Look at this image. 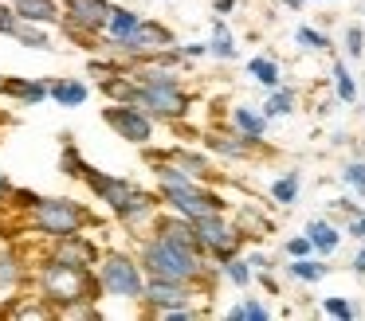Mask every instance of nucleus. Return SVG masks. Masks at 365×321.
<instances>
[{
  "instance_id": "1",
  "label": "nucleus",
  "mask_w": 365,
  "mask_h": 321,
  "mask_svg": "<svg viewBox=\"0 0 365 321\" xmlns=\"http://www.w3.org/2000/svg\"><path fill=\"white\" fill-rule=\"evenodd\" d=\"M134 251H138V258H142L145 274H153V278L192 282V286H200L205 294H212L216 282L224 278L220 266H216L212 258L205 255V251L181 247V243L161 239V235H153V231H142V235H138Z\"/></svg>"
},
{
  "instance_id": "2",
  "label": "nucleus",
  "mask_w": 365,
  "mask_h": 321,
  "mask_svg": "<svg viewBox=\"0 0 365 321\" xmlns=\"http://www.w3.org/2000/svg\"><path fill=\"white\" fill-rule=\"evenodd\" d=\"M32 286L40 290L51 305H56L59 317H71L79 305L103 302V298H106L103 294V282H98L95 270L67 266V263H59L56 255H48V251H40V255L32 258Z\"/></svg>"
},
{
  "instance_id": "3",
  "label": "nucleus",
  "mask_w": 365,
  "mask_h": 321,
  "mask_svg": "<svg viewBox=\"0 0 365 321\" xmlns=\"http://www.w3.org/2000/svg\"><path fill=\"white\" fill-rule=\"evenodd\" d=\"M24 223L36 239H63V235H79L98 227V216L75 196H40L32 208L24 211Z\"/></svg>"
},
{
  "instance_id": "4",
  "label": "nucleus",
  "mask_w": 365,
  "mask_h": 321,
  "mask_svg": "<svg viewBox=\"0 0 365 321\" xmlns=\"http://www.w3.org/2000/svg\"><path fill=\"white\" fill-rule=\"evenodd\" d=\"M95 274H98V282H103V294L114 298V302H142L145 282H150L138 251H118V247L103 251Z\"/></svg>"
},
{
  "instance_id": "5",
  "label": "nucleus",
  "mask_w": 365,
  "mask_h": 321,
  "mask_svg": "<svg viewBox=\"0 0 365 321\" xmlns=\"http://www.w3.org/2000/svg\"><path fill=\"white\" fill-rule=\"evenodd\" d=\"M110 12H114V0H63L59 31L83 51H98V36L110 23Z\"/></svg>"
},
{
  "instance_id": "6",
  "label": "nucleus",
  "mask_w": 365,
  "mask_h": 321,
  "mask_svg": "<svg viewBox=\"0 0 365 321\" xmlns=\"http://www.w3.org/2000/svg\"><path fill=\"white\" fill-rule=\"evenodd\" d=\"M158 192H161V204L169 211H181L189 219L232 211V200H224V192L216 184H208V180H185V184H169V188H158Z\"/></svg>"
},
{
  "instance_id": "7",
  "label": "nucleus",
  "mask_w": 365,
  "mask_h": 321,
  "mask_svg": "<svg viewBox=\"0 0 365 321\" xmlns=\"http://www.w3.org/2000/svg\"><path fill=\"white\" fill-rule=\"evenodd\" d=\"M138 106H142L150 117H158V125H185L189 114H192V94H189L185 83H173V86L138 83Z\"/></svg>"
},
{
  "instance_id": "8",
  "label": "nucleus",
  "mask_w": 365,
  "mask_h": 321,
  "mask_svg": "<svg viewBox=\"0 0 365 321\" xmlns=\"http://www.w3.org/2000/svg\"><path fill=\"white\" fill-rule=\"evenodd\" d=\"M181 39H177V31L169 28L165 20H150L145 16L142 23H138V31L130 39H122V43H106L103 51H110V55H122L126 63H150V59H158L161 51H169V47H177Z\"/></svg>"
},
{
  "instance_id": "9",
  "label": "nucleus",
  "mask_w": 365,
  "mask_h": 321,
  "mask_svg": "<svg viewBox=\"0 0 365 321\" xmlns=\"http://www.w3.org/2000/svg\"><path fill=\"white\" fill-rule=\"evenodd\" d=\"M197 223V235H200V251L212 258L216 266L228 263L232 255L247 247V235L244 227L232 219V211H216V216H205V219H192Z\"/></svg>"
},
{
  "instance_id": "10",
  "label": "nucleus",
  "mask_w": 365,
  "mask_h": 321,
  "mask_svg": "<svg viewBox=\"0 0 365 321\" xmlns=\"http://www.w3.org/2000/svg\"><path fill=\"white\" fill-rule=\"evenodd\" d=\"M103 122L114 137H122L126 145H138V149H150L153 137H158V117H150L142 106H130V102L103 106Z\"/></svg>"
},
{
  "instance_id": "11",
  "label": "nucleus",
  "mask_w": 365,
  "mask_h": 321,
  "mask_svg": "<svg viewBox=\"0 0 365 321\" xmlns=\"http://www.w3.org/2000/svg\"><path fill=\"white\" fill-rule=\"evenodd\" d=\"M197 298H208L200 286H192V282H177V278H153L145 282V294H142V313L145 317H161L165 310H177V305H189L197 302Z\"/></svg>"
},
{
  "instance_id": "12",
  "label": "nucleus",
  "mask_w": 365,
  "mask_h": 321,
  "mask_svg": "<svg viewBox=\"0 0 365 321\" xmlns=\"http://www.w3.org/2000/svg\"><path fill=\"white\" fill-rule=\"evenodd\" d=\"M200 145L216 157V161H228V164H247V161H259L267 153V141H252L244 133H236L232 125H220V130H205L200 133Z\"/></svg>"
},
{
  "instance_id": "13",
  "label": "nucleus",
  "mask_w": 365,
  "mask_h": 321,
  "mask_svg": "<svg viewBox=\"0 0 365 321\" xmlns=\"http://www.w3.org/2000/svg\"><path fill=\"white\" fill-rule=\"evenodd\" d=\"M83 184H87L91 192H95V200H103L106 208L114 211V219H118L122 211H126L130 204H134V196L142 192V184H138V180H130V177H114V172H103V169H95V164L87 169Z\"/></svg>"
},
{
  "instance_id": "14",
  "label": "nucleus",
  "mask_w": 365,
  "mask_h": 321,
  "mask_svg": "<svg viewBox=\"0 0 365 321\" xmlns=\"http://www.w3.org/2000/svg\"><path fill=\"white\" fill-rule=\"evenodd\" d=\"M43 251L56 255L59 263H67V266H79V270H95L98 258H103V247H98L87 231L63 235V239H48V247H43Z\"/></svg>"
},
{
  "instance_id": "15",
  "label": "nucleus",
  "mask_w": 365,
  "mask_h": 321,
  "mask_svg": "<svg viewBox=\"0 0 365 321\" xmlns=\"http://www.w3.org/2000/svg\"><path fill=\"white\" fill-rule=\"evenodd\" d=\"M224 125H232L236 133L252 141H267L271 133V117L263 114V106H252V102H232L228 114H224Z\"/></svg>"
},
{
  "instance_id": "16",
  "label": "nucleus",
  "mask_w": 365,
  "mask_h": 321,
  "mask_svg": "<svg viewBox=\"0 0 365 321\" xmlns=\"http://www.w3.org/2000/svg\"><path fill=\"white\" fill-rule=\"evenodd\" d=\"M302 231L310 235L314 255H322V258H334L341 251V243H346V227H341L338 219H330V216H310Z\"/></svg>"
},
{
  "instance_id": "17",
  "label": "nucleus",
  "mask_w": 365,
  "mask_h": 321,
  "mask_svg": "<svg viewBox=\"0 0 365 321\" xmlns=\"http://www.w3.org/2000/svg\"><path fill=\"white\" fill-rule=\"evenodd\" d=\"M165 157L169 161H177L189 177H197V180H208V184H216L220 180V169H216V157L208 153V149H189V145H173V149H165Z\"/></svg>"
},
{
  "instance_id": "18",
  "label": "nucleus",
  "mask_w": 365,
  "mask_h": 321,
  "mask_svg": "<svg viewBox=\"0 0 365 321\" xmlns=\"http://www.w3.org/2000/svg\"><path fill=\"white\" fill-rule=\"evenodd\" d=\"M32 286V263L16 247H0V294Z\"/></svg>"
},
{
  "instance_id": "19",
  "label": "nucleus",
  "mask_w": 365,
  "mask_h": 321,
  "mask_svg": "<svg viewBox=\"0 0 365 321\" xmlns=\"http://www.w3.org/2000/svg\"><path fill=\"white\" fill-rule=\"evenodd\" d=\"M4 98H12L16 106H48V102H51V86H48V78L9 75V78H4Z\"/></svg>"
},
{
  "instance_id": "20",
  "label": "nucleus",
  "mask_w": 365,
  "mask_h": 321,
  "mask_svg": "<svg viewBox=\"0 0 365 321\" xmlns=\"http://www.w3.org/2000/svg\"><path fill=\"white\" fill-rule=\"evenodd\" d=\"M330 90L341 106H357V98H361V83H357L354 67H349V59L341 51L330 55Z\"/></svg>"
},
{
  "instance_id": "21",
  "label": "nucleus",
  "mask_w": 365,
  "mask_h": 321,
  "mask_svg": "<svg viewBox=\"0 0 365 321\" xmlns=\"http://www.w3.org/2000/svg\"><path fill=\"white\" fill-rule=\"evenodd\" d=\"M0 313H4V317H40V321L59 317L56 305H51V302H48V298H43L36 286H28V294H12V302L0 305Z\"/></svg>"
},
{
  "instance_id": "22",
  "label": "nucleus",
  "mask_w": 365,
  "mask_h": 321,
  "mask_svg": "<svg viewBox=\"0 0 365 321\" xmlns=\"http://www.w3.org/2000/svg\"><path fill=\"white\" fill-rule=\"evenodd\" d=\"M51 86V106H63V110H79L91 102V83L75 75H59V78H48Z\"/></svg>"
},
{
  "instance_id": "23",
  "label": "nucleus",
  "mask_w": 365,
  "mask_h": 321,
  "mask_svg": "<svg viewBox=\"0 0 365 321\" xmlns=\"http://www.w3.org/2000/svg\"><path fill=\"white\" fill-rule=\"evenodd\" d=\"M330 270L334 266L322 255H302V258H287L283 263V274L291 282H299V286H318L322 278H330Z\"/></svg>"
},
{
  "instance_id": "24",
  "label": "nucleus",
  "mask_w": 365,
  "mask_h": 321,
  "mask_svg": "<svg viewBox=\"0 0 365 321\" xmlns=\"http://www.w3.org/2000/svg\"><path fill=\"white\" fill-rule=\"evenodd\" d=\"M145 16L138 12V8H130V4H114V12H110V23H106V31L98 36V51H103L106 43H122V39H130L138 31V23H142Z\"/></svg>"
},
{
  "instance_id": "25",
  "label": "nucleus",
  "mask_w": 365,
  "mask_h": 321,
  "mask_svg": "<svg viewBox=\"0 0 365 321\" xmlns=\"http://www.w3.org/2000/svg\"><path fill=\"white\" fill-rule=\"evenodd\" d=\"M24 23H43V28H59L63 20V0H12Z\"/></svg>"
},
{
  "instance_id": "26",
  "label": "nucleus",
  "mask_w": 365,
  "mask_h": 321,
  "mask_svg": "<svg viewBox=\"0 0 365 321\" xmlns=\"http://www.w3.org/2000/svg\"><path fill=\"white\" fill-rule=\"evenodd\" d=\"M208 59L216 63H236L240 59V43L228 28V16H216L212 12V36H208Z\"/></svg>"
},
{
  "instance_id": "27",
  "label": "nucleus",
  "mask_w": 365,
  "mask_h": 321,
  "mask_svg": "<svg viewBox=\"0 0 365 321\" xmlns=\"http://www.w3.org/2000/svg\"><path fill=\"white\" fill-rule=\"evenodd\" d=\"M267 200L275 208H294L302 200V169H283L275 180L267 184Z\"/></svg>"
},
{
  "instance_id": "28",
  "label": "nucleus",
  "mask_w": 365,
  "mask_h": 321,
  "mask_svg": "<svg viewBox=\"0 0 365 321\" xmlns=\"http://www.w3.org/2000/svg\"><path fill=\"white\" fill-rule=\"evenodd\" d=\"M244 75L252 78L255 86H263V90H275L279 83H287V75H283V63L275 59V55H252V59L244 63Z\"/></svg>"
},
{
  "instance_id": "29",
  "label": "nucleus",
  "mask_w": 365,
  "mask_h": 321,
  "mask_svg": "<svg viewBox=\"0 0 365 321\" xmlns=\"http://www.w3.org/2000/svg\"><path fill=\"white\" fill-rule=\"evenodd\" d=\"M299 86H291V83H279L275 90H267V98L259 102L263 106V114L271 117V122H283V117H294L299 114Z\"/></svg>"
},
{
  "instance_id": "30",
  "label": "nucleus",
  "mask_w": 365,
  "mask_h": 321,
  "mask_svg": "<svg viewBox=\"0 0 365 321\" xmlns=\"http://www.w3.org/2000/svg\"><path fill=\"white\" fill-rule=\"evenodd\" d=\"M291 43L299 47L302 55H334V39L326 28H314V23H299L291 31Z\"/></svg>"
},
{
  "instance_id": "31",
  "label": "nucleus",
  "mask_w": 365,
  "mask_h": 321,
  "mask_svg": "<svg viewBox=\"0 0 365 321\" xmlns=\"http://www.w3.org/2000/svg\"><path fill=\"white\" fill-rule=\"evenodd\" d=\"M232 219H236L240 227H244L247 243L252 239H263L267 231H275V223H271V216H263L255 204H232Z\"/></svg>"
},
{
  "instance_id": "32",
  "label": "nucleus",
  "mask_w": 365,
  "mask_h": 321,
  "mask_svg": "<svg viewBox=\"0 0 365 321\" xmlns=\"http://www.w3.org/2000/svg\"><path fill=\"white\" fill-rule=\"evenodd\" d=\"M87 157L79 153V145H75V133H63V145H59V172L71 180H83L87 177Z\"/></svg>"
},
{
  "instance_id": "33",
  "label": "nucleus",
  "mask_w": 365,
  "mask_h": 321,
  "mask_svg": "<svg viewBox=\"0 0 365 321\" xmlns=\"http://www.w3.org/2000/svg\"><path fill=\"white\" fill-rule=\"evenodd\" d=\"M224 317L228 321H267L271 305L263 302V298H255V294H244L240 302H232L228 310H224Z\"/></svg>"
},
{
  "instance_id": "34",
  "label": "nucleus",
  "mask_w": 365,
  "mask_h": 321,
  "mask_svg": "<svg viewBox=\"0 0 365 321\" xmlns=\"http://www.w3.org/2000/svg\"><path fill=\"white\" fill-rule=\"evenodd\" d=\"M220 274H224V282H228V286H236V290L255 286V266L247 263L244 251H240V255H232L228 263H220Z\"/></svg>"
},
{
  "instance_id": "35",
  "label": "nucleus",
  "mask_w": 365,
  "mask_h": 321,
  "mask_svg": "<svg viewBox=\"0 0 365 321\" xmlns=\"http://www.w3.org/2000/svg\"><path fill=\"white\" fill-rule=\"evenodd\" d=\"M318 310H322L326 317H334V321H354V317H361V305H357L349 294H326Z\"/></svg>"
},
{
  "instance_id": "36",
  "label": "nucleus",
  "mask_w": 365,
  "mask_h": 321,
  "mask_svg": "<svg viewBox=\"0 0 365 321\" xmlns=\"http://www.w3.org/2000/svg\"><path fill=\"white\" fill-rule=\"evenodd\" d=\"M12 39H16L20 47H28V51H56V43H51L43 23H20V31Z\"/></svg>"
},
{
  "instance_id": "37",
  "label": "nucleus",
  "mask_w": 365,
  "mask_h": 321,
  "mask_svg": "<svg viewBox=\"0 0 365 321\" xmlns=\"http://www.w3.org/2000/svg\"><path fill=\"white\" fill-rule=\"evenodd\" d=\"M338 180L357 196V200H365V157H349V161L338 169Z\"/></svg>"
},
{
  "instance_id": "38",
  "label": "nucleus",
  "mask_w": 365,
  "mask_h": 321,
  "mask_svg": "<svg viewBox=\"0 0 365 321\" xmlns=\"http://www.w3.org/2000/svg\"><path fill=\"white\" fill-rule=\"evenodd\" d=\"M341 55L349 63H357L365 55V28L361 23H346V31H341Z\"/></svg>"
},
{
  "instance_id": "39",
  "label": "nucleus",
  "mask_w": 365,
  "mask_h": 321,
  "mask_svg": "<svg viewBox=\"0 0 365 321\" xmlns=\"http://www.w3.org/2000/svg\"><path fill=\"white\" fill-rule=\"evenodd\" d=\"M283 255H287V258L314 255V243H310V235H307V231H299V235H287V239H283Z\"/></svg>"
},
{
  "instance_id": "40",
  "label": "nucleus",
  "mask_w": 365,
  "mask_h": 321,
  "mask_svg": "<svg viewBox=\"0 0 365 321\" xmlns=\"http://www.w3.org/2000/svg\"><path fill=\"white\" fill-rule=\"evenodd\" d=\"M357 211H361V204H357V200H349V196H338V200H330L326 216H330V219H338V223H346L349 216H357Z\"/></svg>"
},
{
  "instance_id": "41",
  "label": "nucleus",
  "mask_w": 365,
  "mask_h": 321,
  "mask_svg": "<svg viewBox=\"0 0 365 321\" xmlns=\"http://www.w3.org/2000/svg\"><path fill=\"white\" fill-rule=\"evenodd\" d=\"M20 23H24V20H20V12H16V8H12V0H9V4H4V0H0V36H16V31H20Z\"/></svg>"
},
{
  "instance_id": "42",
  "label": "nucleus",
  "mask_w": 365,
  "mask_h": 321,
  "mask_svg": "<svg viewBox=\"0 0 365 321\" xmlns=\"http://www.w3.org/2000/svg\"><path fill=\"white\" fill-rule=\"evenodd\" d=\"M205 305H197V302H189V305H177V310H165L158 321H197V317H205Z\"/></svg>"
},
{
  "instance_id": "43",
  "label": "nucleus",
  "mask_w": 365,
  "mask_h": 321,
  "mask_svg": "<svg viewBox=\"0 0 365 321\" xmlns=\"http://www.w3.org/2000/svg\"><path fill=\"white\" fill-rule=\"evenodd\" d=\"M244 255H247V263L255 266V270H279V258L275 255H267V251H259V247H244Z\"/></svg>"
},
{
  "instance_id": "44",
  "label": "nucleus",
  "mask_w": 365,
  "mask_h": 321,
  "mask_svg": "<svg viewBox=\"0 0 365 321\" xmlns=\"http://www.w3.org/2000/svg\"><path fill=\"white\" fill-rule=\"evenodd\" d=\"M36 200H40V192H32V188H16V192H12V200H9V208H12V211H20V216H24V211L32 208Z\"/></svg>"
},
{
  "instance_id": "45",
  "label": "nucleus",
  "mask_w": 365,
  "mask_h": 321,
  "mask_svg": "<svg viewBox=\"0 0 365 321\" xmlns=\"http://www.w3.org/2000/svg\"><path fill=\"white\" fill-rule=\"evenodd\" d=\"M341 227H346V239L361 243V239H365V208L357 211V216H349V219H346V223H341Z\"/></svg>"
},
{
  "instance_id": "46",
  "label": "nucleus",
  "mask_w": 365,
  "mask_h": 321,
  "mask_svg": "<svg viewBox=\"0 0 365 321\" xmlns=\"http://www.w3.org/2000/svg\"><path fill=\"white\" fill-rule=\"evenodd\" d=\"M349 270H354L357 278H365V239L357 243V251H354V255H349Z\"/></svg>"
},
{
  "instance_id": "47",
  "label": "nucleus",
  "mask_w": 365,
  "mask_h": 321,
  "mask_svg": "<svg viewBox=\"0 0 365 321\" xmlns=\"http://www.w3.org/2000/svg\"><path fill=\"white\" fill-rule=\"evenodd\" d=\"M12 192H16V184H12V177H9V172L0 169V208H9Z\"/></svg>"
},
{
  "instance_id": "48",
  "label": "nucleus",
  "mask_w": 365,
  "mask_h": 321,
  "mask_svg": "<svg viewBox=\"0 0 365 321\" xmlns=\"http://www.w3.org/2000/svg\"><path fill=\"white\" fill-rule=\"evenodd\" d=\"M255 282H259L267 294H279V278H275V270H255Z\"/></svg>"
},
{
  "instance_id": "49",
  "label": "nucleus",
  "mask_w": 365,
  "mask_h": 321,
  "mask_svg": "<svg viewBox=\"0 0 365 321\" xmlns=\"http://www.w3.org/2000/svg\"><path fill=\"white\" fill-rule=\"evenodd\" d=\"M181 55H185V59H205V55H208V39H205V43H181Z\"/></svg>"
},
{
  "instance_id": "50",
  "label": "nucleus",
  "mask_w": 365,
  "mask_h": 321,
  "mask_svg": "<svg viewBox=\"0 0 365 321\" xmlns=\"http://www.w3.org/2000/svg\"><path fill=\"white\" fill-rule=\"evenodd\" d=\"M240 8V0H212V12L216 16H232Z\"/></svg>"
},
{
  "instance_id": "51",
  "label": "nucleus",
  "mask_w": 365,
  "mask_h": 321,
  "mask_svg": "<svg viewBox=\"0 0 365 321\" xmlns=\"http://www.w3.org/2000/svg\"><path fill=\"white\" fill-rule=\"evenodd\" d=\"M279 8H283V12H302V8L310 4V0H275Z\"/></svg>"
},
{
  "instance_id": "52",
  "label": "nucleus",
  "mask_w": 365,
  "mask_h": 321,
  "mask_svg": "<svg viewBox=\"0 0 365 321\" xmlns=\"http://www.w3.org/2000/svg\"><path fill=\"white\" fill-rule=\"evenodd\" d=\"M4 78H9V75H0V98H4Z\"/></svg>"
},
{
  "instance_id": "53",
  "label": "nucleus",
  "mask_w": 365,
  "mask_h": 321,
  "mask_svg": "<svg viewBox=\"0 0 365 321\" xmlns=\"http://www.w3.org/2000/svg\"><path fill=\"white\" fill-rule=\"evenodd\" d=\"M310 4H330V0H310Z\"/></svg>"
},
{
  "instance_id": "54",
  "label": "nucleus",
  "mask_w": 365,
  "mask_h": 321,
  "mask_svg": "<svg viewBox=\"0 0 365 321\" xmlns=\"http://www.w3.org/2000/svg\"><path fill=\"white\" fill-rule=\"evenodd\" d=\"M361 98H365V83H361Z\"/></svg>"
},
{
  "instance_id": "55",
  "label": "nucleus",
  "mask_w": 365,
  "mask_h": 321,
  "mask_svg": "<svg viewBox=\"0 0 365 321\" xmlns=\"http://www.w3.org/2000/svg\"><path fill=\"white\" fill-rule=\"evenodd\" d=\"M0 122H4V117H0Z\"/></svg>"
},
{
  "instance_id": "56",
  "label": "nucleus",
  "mask_w": 365,
  "mask_h": 321,
  "mask_svg": "<svg viewBox=\"0 0 365 321\" xmlns=\"http://www.w3.org/2000/svg\"><path fill=\"white\" fill-rule=\"evenodd\" d=\"M361 12H365V8H361Z\"/></svg>"
}]
</instances>
